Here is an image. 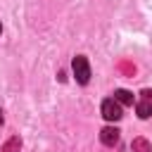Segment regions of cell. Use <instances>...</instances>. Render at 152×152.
Instances as JSON below:
<instances>
[{"instance_id": "1", "label": "cell", "mask_w": 152, "mask_h": 152, "mask_svg": "<svg viewBox=\"0 0 152 152\" xmlns=\"http://www.w3.org/2000/svg\"><path fill=\"white\" fill-rule=\"evenodd\" d=\"M71 69H74V76H76V81H78L81 86H86V83L90 81V64H88V59H86L83 55H76V57H74Z\"/></svg>"}, {"instance_id": "2", "label": "cell", "mask_w": 152, "mask_h": 152, "mask_svg": "<svg viewBox=\"0 0 152 152\" xmlns=\"http://www.w3.org/2000/svg\"><path fill=\"white\" fill-rule=\"evenodd\" d=\"M100 112H102V116H104L107 121H119V119H121V104H119L114 97L104 100L102 107H100Z\"/></svg>"}, {"instance_id": "3", "label": "cell", "mask_w": 152, "mask_h": 152, "mask_svg": "<svg viewBox=\"0 0 152 152\" xmlns=\"http://www.w3.org/2000/svg\"><path fill=\"white\" fill-rule=\"evenodd\" d=\"M140 95H142V97L138 100L135 112H138L140 119H150V116H152V90H142Z\"/></svg>"}, {"instance_id": "4", "label": "cell", "mask_w": 152, "mask_h": 152, "mask_svg": "<svg viewBox=\"0 0 152 152\" xmlns=\"http://www.w3.org/2000/svg\"><path fill=\"white\" fill-rule=\"evenodd\" d=\"M100 140H102L107 147H114V145L119 142V128H114V126H104V128L100 131Z\"/></svg>"}, {"instance_id": "5", "label": "cell", "mask_w": 152, "mask_h": 152, "mask_svg": "<svg viewBox=\"0 0 152 152\" xmlns=\"http://www.w3.org/2000/svg\"><path fill=\"white\" fill-rule=\"evenodd\" d=\"M114 100H116L121 107H124V104L128 107V104H133V93H131V90H124V88H119V90H114Z\"/></svg>"}, {"instance_id": "6", "label": "cell", "mask_w": 152, "mask_h": 152, "mask_svg": "<svg viewBox=\"0 0 152 152\" xmlns=\"http://www.w3.org/2000/svg\"><path fill=\"white\" fill-rule=\"evenodd\" d=\"M131 150H133V152H152V145H150L145 138H135V140L131 142Z\"/></svg>"}, {"instance_id": "7", "label": "cell", "mask_w": 152, "mask_h": 152, "mask_svg": "<svg viewBox=\"0 0 152 152\" xmlns=\"http://www.w3.org/2000/svg\"><path fill=\"white\" fill-rule=\"evenodd\" d=\"M19 145H21V142H19V138H12V140L5 145V152H19Z\"/></svg>"}, {"instance_id": "8", "label": "cell", "mask_w": 152, "mask_h": 152, "mask_svg": "<svg viewBox=\"0 0 152 152\" xmlns=\"http://www.w3.org/2000/svg\"><path fill=\"white\" fill-rule=\"evenodd\" d=\"M0 124H2V109H0Z\"/></svg>"}, {"instance_id": "9", "label": "cell", "mask_w": 152, "mask_h": 152, "mask_svg": "<svg viewBox=\"0 0 152 152\" xmlns=\"http://www.w3.org/2000/svg\"><path fill=\"white\" fill-rule=\"evenodd\" d=\"M0 31H2V26H0Z\"/></svg>"}]
</instances>
